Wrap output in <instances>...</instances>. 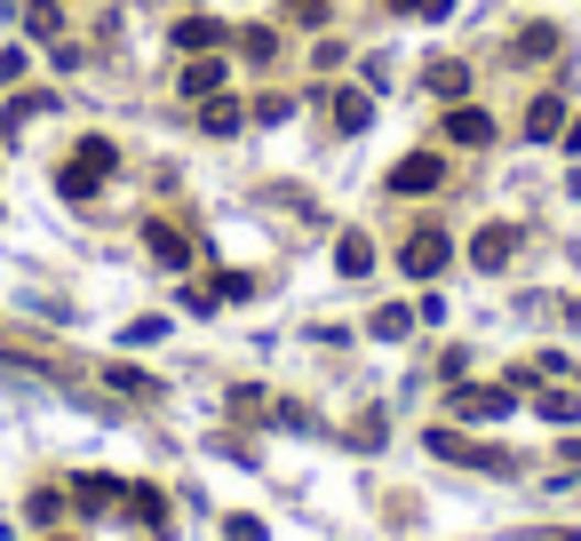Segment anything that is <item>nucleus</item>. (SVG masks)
Instances as JSON below:
<instances>
[{
  "mask_svg": "<svg viewBox=\"0 0 581 541\" xmlns=\"http://www.w3.org/2000/svg\"><path fill=\"white\" fill-rule=\"evenodd\" d=\"M518 406V383H454L447 390V415L454 422H502Z\"/></svg>",
  "mask_w": 581,
  "mask_h": 541,
  "instance_id": "f257e3e1",
  "label": "nucleus"
},
{
  "mask_svg": "<svg viewBox=\"0 0 581 541\" xmlns=\"http://www.w3.org/2000/svg\"><path fill=\"white\" fill-rule=\"evenodd\" d=\"M423 446H430L438 462H462V470H486V478H509V470H518V462H509L502 446H470V438H462V430H447V422H438V430L423 438Z\"/></svg>",
  "mask_w": 581,
  "mask_h": 541,
  "instance_id": "f03ea898",
  "label": "nucleus"
},
{
  "mask_svg": "<svg viewBox=\"0 0 581 541\" xmlns=\"http://www.w3.org/2000/svg\"><path fill=\"white\" fill-rule=\"evenodd\" d=\"M454 263V240L438 223H423V231H406V247H398V270L406 279H438V270Z\"/></svg>",
  "mask_w": 581,
  "mask_h": 541,
  "instance_id": "7ed1b4c3",
  "label": "nucleus"
},
{
  "mask_svg": "<svg viewBox=\"0 0 581 541\" xmlns=\"http://www.w3.org/2000/svg\"><path fill=\"white\" fill-rule=\"evenodd\" d=\"M447 184V159L438 152H406L398 167H391V191H406V199H423V191H438Z\"/></svg>",
  "mask_w": 581,
  "mask_h": 541,
  "instance_id": "20e7f679",
  "label": "nucleus"
},
{
  "mask_svg": "<svg viewBox=\"0 0 581 541\" xmlns=\"http://www.w3.org/2000/svg\"><path fill=\"white\" fill-rule=\"evenodd\" d=\"M518 240H526L518 223H486V231H478V240H470V263H478V270H509V255H518Z\"/></svg>",
  "mask_w": 581,
  "mask_h": 541,
  "instance_id": "39448f33",
  "label": "nucleus"
},
{
  "mask_svg": "<svg viewBox=\"0 0 581 541\" xmlns=\"http://www.w3.org/2000/svg\"><path fill=\"white\" fill-rule=\"evenodd\" d=\"M447 135H454L462 152H486V144H494V120L478 112V104H454V112H447Z\"/></svg>",
  "mask_w": 581,
  "mask_h": 541,
  "instance_id": "423d86ee",
  "label": "nucleus"
},
{
  "mask_svg": "<svg viewBox=\"0 0 581 541\" xmlns=\"http://www.w3.org/2000/svg\"><path fill=\"white\" fill-rule=\"evenodd\" d=\"M223 41H231V32H223L216 16H184V24H176V48H184V56H216Z\"/></svg>",
  "mask_w": 581,
  "mask_h": 541,
  "instance_id": "0eeeda50",
  "label": "nucleus"
},
{
  "mask_svg": "<svg viewBox=\"0 0 581 541\" xmlns=\"http://www.w3.org/2000/svg\"><path fill=\"white\" fill-rule=\"evenodd\" d=\"M327 112H335V128H343V135H359V128L374 120V96H366V88H335Z\"/></svg>",
  "mask_w": 581,
  "mask_h": 541,
  "instance_id": "6e6552de",
  "label": "nucleus"
},
{
  "mask_svg": "<svg viewBox=\"0 0 581 541\" xmlns=\"http://www.w3.org/2000/svg\"><path fill=\"white\" fill-rule=\"evenodd\" d=\"M144 247H152V263H167V270L191 263V240H184L176 223H144Z\"/></svg>",
  "mask_w": 581,
  "mask_h": 541,
  "instance_id": "1a4fd4ad",
  "label": "nucleus"
},
{
  "mask_svg": "<svg viewBox=\"0 0 581 541\" xmlns=\"http://www.w3.org/2000/svg\"><path fill=\"white\" fill-rule=\"evenodd\" d=\"M550 135H566V104L558 96H534L526 104V144H550Z\"/></svg>",
  "mask_w": 581,
  "mask_h": 541,
  "instance_id": "9d476101",
  "label": "nucleus"
},
{
  "mask_svg": "<svg viewBox=\"0 0 581 541\" xmlns=\"http://www.w3.org/2000/svg\"><path fill=\"white\" fill-rule=\"evenodd\" d=\"M184 96H199V104L223 96V64H216V56H184Z\"/></svg>",
  "mask_w": 581,
  "mask_h": 541,
  "instance_id": "9b49d317",
  "label": "nucleus"
},
{
  "mask_svg": "<svg viewBox=\"0 0 581 541\" xmlns=\"http://www.w3.org/2000/svg\"><path fill=\"white\" fill-rule=\"evenodd\" d=\"M335 270H343V279H366V270H374V240H366V231H343V247H335Z\"/></svg>",
  "mask_w": 581,
  "mask_h": 541,
  "instance_id": "f8f14e48",
  "label": "nucleus"
},
{
  "mask_svg": "<svg viewBox=\"0 0 581 541\" xmlns=\"http://www.w3.org/2000/svg\"><path fill=\"white\" fill-rule=\"evenodd\" d=\"M430 96H438V104H462V96H470V64H430Z\"/></svg>",
  "mask_w": 581,
  "mask_h": 541,
  "instance_id": "ddd939ff",
  "label": "nucleus"
},
{
  "mask_svg": "<svg viewBox=\"0 0 581 541\" xmlns=\"http://www.w3.org/2000/svg\"><path fill=\"white\" fill-rule=\"evenodd\" d=\"M73 159L88 167V176H96V184H105V176H112V167H120V152H112V135H80V144H73Z\"/></svg>",
  "mask_w": 581,
  "mask_h": 541,
  "instance_id": "4468645a",
  "label": "nucleus"
},
{
  "mask_svg": "<svg viewBox=\"0 0 581 541\" xmlns=\"http://www.w3.org/2000/svg\"><path fill=\"white\" fill-rule=\"evenodd\" d=\"M73 494H80V510H112V501H128V486H120V478H96V470H88V478H73Z\"/></svg>",
  "mask_w": 581,
  "mask_h": 541,
  "instance_id": "2eb2a0df",
  "label": "nucleus"
},
{
  "mask_svg": "<svg viewBox=\"0 0 581 541\" xmlns=\"http://www.w3.org/2000/svg\"><path fill=\"white\" fill-rule=\"evenodd\" d=\"M366 327H374V343H406V334H415V311H406V302H383Z\"/></svg>",
  "mask_w": 581,
  "mask_h": 541,
  "instance_id": "dca6fc26",
  "label": "nucleus"
},
{
  "mask_svg": "<svg viewBox=\"0 0 581 541\" xmlns=\"http://www.w3.org/2000/svg\"><path fill=\"white\" fill-rule=\"evenodd\" d=\"M558 56V24H526L518 32V64H550Z\"/></svg>",
  "mask_w": 581,
  "mask_h": 541,
  "instance_id": "f3484780",
  "label": "nucleus"
},
{
  "mask_svg": "<svg viewBox=\"0 0 581 541\" xmlns=\"http://www.w3.org/2000/svg\"><path fill=\"white\" fill-rule=\"evenodd\" d=\"M248 295H255L248 270H216V279H208V302H216V311H223V302H248Z\"/></svg>",
  "mask_w": 581,
  "mask_h": 541,
  "instance_id": "a211bd4d",
  "label": "nucleus"
},
{
  "mask_svg": "<svg viewBox=\"0 0 581 541\" xmlns=\"http://www.w3.org/2000/svg\"><path fill=\"white\" fill-rule=\"evenodd\" d=\"M199 128L208 135H239V104L231 96H208V104H199Z\"/></svg>",
  "mask_w": 581,
  "mask_h": 541,
  "instance_id": "6ab92c4d",
  "label": "nucleus"
},
{
  "mask_svg": "<svg viewBox=\"0 0 581 541\" xmlns=\"http://www.w3.org/2000/svg\"><path fill=\"white\" fill-rule=\"evenodd\" d=\"M239 56H248V64H271V56H279V32H271V24H248V32H239Z\"/></svg>",
  "mask_w": 581,
  "mask_h": 541,
  "instance_id": "aec40b11",
  "label": "nucleus"
},
{
  "mask_svg": "<svg viewBox=\"0 0 581 541\" xmlns=\"http://www.w3.org/2000/svg\"><path fill=\"white\" fill-rule=\"evenodd\" d=\"M541 422H581V390H541Z\"/></svg>",
  "mask_w": 581,
  "mask_h": 541,
  "instance_id": "412c9836",
  "label": "nucleus"
},
{
  "mask_svg": "<svg viewBox=\"0 0 581 541\" xmlns=\"http://www.w3.org/2000/svg\"><path fill=\"white\" fill-rule=\"evenodd\" d=\"M128 510H135V518H144V526H160V518H167V501H160L152 486H128Z\"/></svg>",
  "mask_w": 581,
  "mask_h": 541,
  "instance_id": "4be33fe9",
  "label": "nucleus"
},
{
  "mask_svg": "<svg viewBox=\"0 0 581 541\" xmlns=\"http://www.w3.org/2000/svg\"><path fill=\"white\" fill-rule=\"evenodd\" d=\"M41 112H56V96H41V88H24L17 104H9V120H41Z\"/></svg>",
  "mask_w": 581,
  "mask_h": 541,
  "instance_id": "5701e85b",
  "label": "nucleus"
},
{
  "mask_svg": "<svg viewBox=\"0 0 581 541\" xmlns=\"http://www.w3.org/2000/svg\"><path fill=\"white\" fill-rule=\"evenodd\" d=\"M24 24L41 32V41H56V24H64V16H56V0H32V9H24Z\"/></svg>",
  "mask_w": 581,
  "mask_h": 541,
  "instance_id": "b1692460",
  "label": "nucleus"
},
{
  "mask_svg": "<svg viewBox=\"0 0 581 541\" xmlns=\"http://www.w3.org/2000/svg\"><path fill=\"white\" fill-rule=\"evenodd\" d=\"M327 9H335V0H287V16H295V24H327Z\"/></svg>",
  "mask_w": 581,
  "mask_h": 541,
  "instance_id": "393cba45",
  "label": "nucleus"
},
{
  "mask_svg": "<svg viewBox=\"0 0 581 541\" xmlns=\"http://www.w3.org/2000/svg\"><path fill=\"white\" fill-rule=\"evenodd\" d=\"M391 9H398V16H447L454 0H391Z\"/></svg>",
  "mask_w": 581,
  "mask_h": 541,
  "instance_id": "a878e982",
  "label": "nucleus"
},
{
  "mask_svg": "<svg viewBox=\"0 0 581 541\" xmlns=\"http://www.w3.org/2000/svg\"><path fill=\"white\" fill-rule=\"evenodd\" d=\"M112 390H128V398H152V375H128V366H112Z\"/></svg>",
  "mask_w": 581,
  "mask_h": 541,
  "instance_id": "bb28decb",
  "label": "nucleus"
},
{
  "mask_svg": "<svg viewBox=\"0 0 581 541\" xmlns=\"http://www.w3.org/2000/svg\"><path fill=\"white\" fill-rule=\"evenodd\" d=\"M24 80V48H0V88H17Z\"/></svg>",
  "mask_w": 581,
  "mask_h": 541,
  "instance_id": "cd10ccee",
  "label": "nucleus"
},
{
  "mask_svg": "<svg viewBox=\"0 0 581 541\" xmlns=\"http://www.w3.org/2000/svg\"><path fill=\"white\" fill-rule=\"evenodd\" d=\"M223 541H263V526L255 518H223Z\"/></svg>",
  "mask_w": 581,
  "mask_h": 541,
  "instance_id": "c85d7f7f",
  "label": "nucleus"
},
{
  "mask_svg": "<svg viewBox=\"0 0 581 541\" xmlns=\"http://www.w3.org/2000/svg\"><path fill=\"white\" fill-rule=\"evenodd\" d=\"M566 152H581V120H573V128H566Z\"/></svg>",
  "mask_w": 581,
  "mask_h": 541,
  "instance_id": "c756f323",
  "label": "nucleus"
},
{
  "mask_svg": "<svg viewBox=\"0 0 581 541\" xmlns=\"http://www.w3.org/2000/svg\"><path fill=\"white\" fill-rule=\"evenodd\" d=\"M566 470H581V438H573V446H566Z\"/></svg>",
  "mask_w": 581,
  "mask_h": 541,
  "instance_id": "7c9ffc66",
  "label": "nucleus"
}]
</instances>
